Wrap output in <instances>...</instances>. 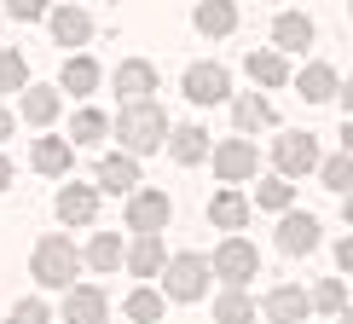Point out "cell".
Masks as SVG:
<instances>
[{
	"instance_id": "1",
	"label": "cell",
	"mask_w": 353,
	"mask_h": 324,
	"mask_svg": "<svg viewBox=\"0 0 353 324\" xmlns=\"http://www.w3.org/2000/svg\"><path fill=\"white\" fill-rule=\"evenodd\" d=\"M116 134H122V151L128 156H145L157 151V145L168 139V116L145 99V105H122V116H116Z\"/></svg>"
},
{
	"instance_id": "2",
	"label": "cell",
	"mask_w": 353,
	"mask_h": 324,
	"mask_svg": "<svg viewBox=\"0 0 353 324\" xmlns=\"http://www.w3.org/2000/svg\"><path fill=\"white\" fill-rule=\"evenodd\" d=\"M76 272H81V255H76V243L70 238H41L35 243V278L47 290H76Z\"/></svg>"
},
{
	"instance_id": "3",
	"label": "cell",
	"mask_w": 353,
	"mask_h": 324,
	"mask_svg": "<svg viewBox=\"0 0 353 324\" xmlns=\"http://www.w3.org/2000/svg\"><path fill=\"white\" fill-rule=\"evenodd\" d=\"M209 290V261L203 255H174L163 267V301H197Z\"/></svg>"
},
{
	"instance_id": "4",
	"label": "cell",
	"mask_w": 353,
	"mask_h": 324,
	"mask_svg": "<svg viewBox=\"0 0 353 324\" xmlns=\"http://www.w3.org/2000/svg\"><path fill=\"white\" fill-rule=\"evenodd\" d=\"M209 272H214V278H226V290H243L249 278L261 272V255H255V243H249V238H226V243L214 249Z\"/></svg>"
},
{
	"instance_id": "5",
	"label": "cell",
	"mask_w": 353,
	"mask_h": 324,
	"mask_svg": "<svg viewBox=\"0 0 353 324\" xmlns=\"http://www.w3.org/2000/svg\"><path fill=\"white\" fill-rule=\"evenodd\" d=\"M272 162H278V174H313L319 168V139L313 134H278L272 139Z\"/></svg>"
},
{
	"instance_id": "6",
	"label": "cell",
	"mask_w": 353,
	"mask_h": 324,
	"mask_svg": "<svg viewBox=\"0 0 353 324\" xmlns=\"http://www.w3.org/2000/svg\"><path fill=\"white\" fill-rule=\"evenodd\" d=\"M174 220V203H168V191H134V197H128V226L139 232H163Z\"/></svg>"
},
{
	"instance_id": "7",
	"label": "cell",
	"mask_w": 353,
	"mask_h": 324,
	"mask_svg": "<svg viewBox=\"0 0 353 324\" xmlns=\"http://www.w3.org/2000/svg\"><path fill=\"white\" fill-rule=\"evenodd\" d=\"M185 99L191 105H220V99H232V76L220 64H191L185 70Z\"/></svg>"
},
{
	"instance_id": "8",
	"label": "cell",
	"mask_w": 353,
	"mask_h": 324,
	"mask_svg": "<svg viewBox=\"0 0 353 324\" xmlns=\"http://www.w3.org/2000/svg\"><path fill=\"white\" fill-rule=\"evenodd\" d=\"M267 318L272 324H307V313H313V301H307V290L301 284H278V290H267Z\"/></svg>"
},
{
	"instance_id": "9",
	"label": "cell",
	"mask_w": 353,
	"mask_h": 324,
	"mask_svg": "<svg viewBox=\"0 0 353 324\" xmlns=\"http://www.w3.org/2000/svg\"><path fill=\"white\" fill-rule=\"evenodd\" d=\"M255 168H261V156H255V145H249V139H226V145H214V174H220V180L238 185V180H249Z\"/></svg>"
},
{
	"instance_id": "10",
	"label": "cell",
	"mask_w": 353,
	"mask_h": 324,
	"mask_svg": "<svg viewBox=\"0 0 353 324\" xmlns=\"http://www.w3.org/2000/svg\"><path fill=\"white\" fill-rule=\"evenodd\" d=\"M116 93H122L128 105H145V99L157 93V64H145V58H128V64H116Z\"/></svg>"
},
{
	"instance_id": "11",
	"label": "cell",
	"mask_w": 353,
	"mask_h": 324,
	"mask_svg": "<svg viewBox=\"0 0 353 324\" xmlns=\"http://www.w3.org/2000/svg\"><path fill=\"white\" fill-rule=\"evenodd\" d=\"M99 191H116V197H134L139 191V156H128V151H116L99 162Z\"/></svg>"
},
{
	"instance_id": "12",
	"label": "cell",
	"mask_w": 353,
	"mask_h": 324,
	"mask_svg": "<svg viewBox=\"0 0 353 324\" xmlns=\"http://www.w3.org/2000/svg\"><path fill=\"white\" fill-rule=\"evenodd\" d=\"M110 313V301H105V290H93V284H76L64 296V324H105Z\"/></svg>"
},
{
	"instance_id": "13",
	"label": "cell",
	"mask_w": 353,
	"mask_h": 324,
	"mask_svg": "<svg viewBox=\"0 0 353 324\" xmlns=\"http://www.w3.org/2000/svg\"><path fill=\"white\" fill-rule=\"evenodd\" d=\"M278 249L284 255H313L319 249V220L313 214H284L278 220Z\"/></svg>"
},
{
	"instance_id": "14",
	"label": "cell",
	"mask_w": 353,
	"mask_h": 324,
	"mask_svg": "<svg viewBox=\"0 0 353 324\" xmlns=\"http://www.w3.org/2000/svg\"><path fill=\"white\" fill-rule=\"evenodd\" d=\"M99 214V185H64L58 191V220L64 226H87Z\"/></svg>"
},
{
	"instance_id": "15",
	"label": "cell",
	"mask_w": 353,
	"mask_h": 324,
	"mask_svg": "<svg viewBox=\"0 0 353 324\" xmlns=\"http://www.w3.org/2000/svg\"><path fill=\"white\" fill-rule=\"evenodd\" d=\"M128 272L134 278H163V267H168V255H163V238L157 232H145V238H134V249H128Z\"/></svg>"
},
{
	"instance_id": "16",
	"label": "cell",
	"mask_w": 353,
	"mask_h": 324,
	"mask_svg": "<svg viewBox=\"0 0 353 324\" xmlns=\"http://www.w3.org/2000/svg\"><path fill=\"white\" fill-rule=\"evenodd\" d=\"M272 41H278V52H307L313 47V18L307 12H284L272 23Z\"/></svg>"
},
{
	"instance_id": "17",
	"label": "cell",
	"mask_w": 353,
	"mask_h": 324,
	"mask_svg": "<svg viewBox=\"0 0 353 324\" xmlns=\"http://www.w3.org/2000/svg\"><path fill=\"white\" fill-rule=\"evenodd\" d=\"M52 35H58V47H81V41L93 35V18H87L81 6H58L52 12Z\"/></svg>"
},
{
	"instance_id": "18",
	"label": "cell",
	"mask_w": 353,
	"mask_h": 324,
	"mask_svg": "<svg viewBox=\"0 0 353 324\" xmlns=\"http://www.w3.org/2000/svg\"><path fill=\"white\" fill-rule=\"evenodd\" d=\"M168 151H174V162H185V168H191V162L209 156V134H203L197 122H185V128H174V134H168Z\"/></svg>"
},
{
	"instance_id": "19",
	"label": "cell",
	"mask_w": 353,
	"mask_h": 324,
	"mask_svg": "<svg viewBox=\"0 0 353 324\" xmlns=\"http://www.w3.org/2000/svg\"><path fill=\"white\" fill-rule=\"evenodd\" d=\"M209 220L220 232H243V220H249V203L238 197V191H214V203H209Z\"/></svg>"
},
{
	"instance_id": "20",
	"label": "cell",
	"mask_w": 353,
	"mask_h": 324,
	"mask_svg": "<svg viewBox=\"0 0 353 324\" xmlns=\"http://www.w3.org/2000/svg\"><path fill=\"white\" fill-rule=\"evenodd\" d=\"M29 162H35L41 174H64L70 162H76V145H70V139H35V151H29Z\"/></svg>"
},
{
	"instance_id": "21",
	"label": "cell",
	"mask_w": 353,
	"mask_h": 324,
	"mask_svg": "<svg viewBox=\"0 0 353 324\" xmlns=\"http://www.w3.org/2000/svg\"><path fill=\"white\" fill-rule=\"evenodd\" d=\"M296 87H301L307 105H325V99H336V70L330 64H307L301 76H296Z\"/></svg>"
},
{
	"instance_id": "22",
	"label": "cell",
	"mask_w": 353,
	"mask_h": 324,
	"mask_svg": "<svg viewBox=\"0 0 353 324\" xmlns=\"http://www.w3.org/2000/svg\"><path fill=\"white\" fill-rule=\"evenodd\" d=\"M197 29L203 35H232V29H238V6H232V0H203L197 6Z\"/></svg>"
},
{
	"instance_id": "23",
	"label": "cell",
	"mask_w": 353,
	"mask_h": 324,
	"mask_svg": "<svg viewBox=\"0 0 353 324\" xmlns=\"http://www.w3.org/2000/svg\"><path fill=\"white\" fill-rule=\"evenodd\" d=\"M232 116H238L243 134H255V128H272V105H267L261 93H238V99H232Z\"/></svg>"
},
{
	"instance_id": "24",
	"label": "cell",
	"mask_w": 353,
	"mask_h": 324,
	"mask_svg": "<svg viewBox=\"0 0 353 324\" xmlns=\"http://www.w3.org/2000/svg\"><path fill=\"white\" fill-rule=\"evenodd\" d=\"M214 324H255V301L243 290H220L214 296Z\"/></svg>"
},
{
	"instance_id": "25",
	"label": "cell",
	"mask_w": 353,
	"mask_h": 324,
	"mask_svg": "<svg viewBox=\"0 0 353 324\" xmlns=\"http://www.w3.org/2000/svg\"><path fill=\"white\" fill-rule=\"evenodd\" d=\"M249 76H255V87H278V81L290 76V70H284V52H278V47L249 52Z\"/></svg>"
},
{
	"instance_id": "26",
	"label": "cell",
	"mask_w": 353,
	"mask_h": 324,
	"mask_svg": "<svg viewBox=\"0 0 353 324\" xmlns=\"http://www.w3.org/2000/svg\"><path fill=\"white\" fill-rule=\"evenodd\" d=\"M87 267H99V272H116V267H122V238H116V232H99V238L93 243H87Z\"/></svg>"
},
{
	"instance_id": "27",
	"label": "cell",
	"mask_w": 353,
	"mask_h": 324,
	"mask_svg": "<svg viewBox=\"0 0 353 324\" xmlns=\"http://www.w3.org/2000/svg\"><path fill=\"white\" fill-rule=\"evenodd\" d=\"M58 81H64V93H93V87H99V64H93V58H64V76H58Z\"/></svg>"
},
{
	"instance_id": "28",
	"label": "cell",
	"mask_w": 353,
	"mask_h": 324,
	"mask_svg": "<svg viewBox=\"0 0 353 324\" xmlns=\"http://www.w3.org/2000/svg\"><path fill=\"white\" fill-rule=\"evenodd\" d=\"M52 116H58V93H52V87H29V93H23V122L29 128H47Z\"/></svg>"
},
{
	"instance_id": "29",
	"label": "cell",
	"mask_w": 353,
	"mask_h": 324,
	"mask_svg": "<svg viewBox=\"0 0 353 324\" xmlns=\"http://www.w3.org/2000/svg\"><path fill=\"white\" fill-rule=\"evenodd\" d=\"M163 313H168V301L157 296V290H134V296H128V318L134 324H157Z\"/></svg>"
},
{
	"instance_id": "30",
	"label": "cell",
	"mask_w": 353,
	"mask_h": 324,
	"mask_svg": "<svg viewBox=\"0 0 353 324\" xmlns=\"http://www.w3.org/2000/svg\"><path fill=\"white\" fill-rule=\"evenodd\" d=\"M23 81H29V64H23V52L0 47V93H23Z\"/></svg>"
},
{
	"instance_id": "31",
	"label": "cell",
	"mask_w": 353,
	"mask_h": 324,
	"mask_svg": "<svg viewBox=\"0 0 353 324\" xmlns=\"http://www.w3.org/2000/svg\"><path fill=\"white\" fill-rule=\"evenodd\" d=\"M255 203H261V209H278V214H284L290 203H296V185H290L284 174H278V180H261V191H255Z\"/></svg>"
},
{
	"instance_id": "32",
	"label": "cell",
	"mask_w": 353,
	"mask_h": 324,
	"mask_svg": "<svg viewBox=\"0 0 353 324\" xmlns=\"http://www.w3.org/2000/svg\"><path fill=\"white\" fill-rule=\"evenodd\" d=\"M105 134H110V122L99 110H76V122H70V139H76V145H93V139H105Z\"/></svg>"
},
{
	"instance_id": "33",
	"label": "cell",
	"mask_w": 353,
	"mask_h": 324,
	"mask_svg": "<svg viewBox=\"0 0 353 324\" xmlns=\"http://www.w3.org/2000/svg\"><path fill=\"white\" fill-rule=\"evenodd\" d=\"M319 174H325V185H330V191H342V197L353 191V156H347V151H342V156H330V162H319Z\"/></svg>"
},
{
	"instance_id": "34",
	"label": "cell",
	"mask_w": 353,
	"mask_h": 324,
	"mask_svg": "<svg viewBox=\"0 0 353 324\" xmlns=\"http://www.w3.org/2000/svg\"><path fill=\"white\" fill-rule=\"evenodd\" d=\"M307 301H313L319 313H342V307H347V290L336 284V278H325V284H319V290H313V296H307Z\"/></svg>"
},
{
	"instance_id": "35",
	"label": "cell",
	"mask_w": 353,
	"mask_h": 324,
	"mask_svg": "<svg viewBox=\"0 0 353 324\" xmlns=\"http://www.w3.org/2000/svg\"><path fill=\"white\" fill-rule=\"evenodd\" d=\"M52 313H47V301H18L12 307V324H47Z\"/></svg>"
},
{
	"instance_id": "36",
	"label": "cell",
	"mask_w": 353,
	"mask_h": 324,
	"mask_svg": "<svg viewBox=\"0 0 353 324\" xmlns=\"http://www.w3.org/2000/svg\"><path fill=\"white\" fill-rule=\"evenodd\" d=\"M6 12L23 18V23H35V18H47V0H6Z\"/></svg>"
},
{
	"instance_id": "37",
	"label": "cell",
	"mask_w": 353,
	"mask_h": 324,
	"mask_svg": "<svg viewBox=\"0 0 353 324\" xmlns=\"http://www.w3.org/2000/svg\"><path fill=\"white\" fill-rule=\"evenodd\" d=\"M336 267H342V272H353V238H342V243H336Z\"/></svg>"
},
{
	"instance_id": "38",
	"label": "cell",
	"mask_w": 353,
	"mask_h": 324,
	"mask_svg": "<svg viewBox=\"0 0 353 324\" xmlns=\"http://www.w3.org/2000/svg\"><path fill=\"white\" fill-rule=\"evenodd\" d=\"M336 99H342V110H347V122H353V81H347V87H336Z\"/></svg>"
},
{
	"instance_id": "39",
	"label": "cell",
	"mask_w": 353,
	"mask_h": 324,
	"mask_svg": "<svg viewBox=\"0 0 353 324\" xmlns=\"http://www.w3.org/2000/svg\"><path fill=\"white\" fill-rule=\"evenodd\" d=\"M6 185H12V162L0 156V191H6Z\"/></svg>"
},
{
	"instance_id": "40",
	"label": "cell",
	"mask_w": 353,
	"mask_h": 324,
	"mask_svg": "<svg viewBox=\"0 0 353 324\" xmlns=\"http://www.w3.org/2000/svg\"><path fill=\"white\" fill-rule=\"evenodd\" d=\"M342 214H347V226H353V191H347V197H342Z\"/></svg>"
},
{
	"instance_id": "41",
	"label": "cell",
	"mask_w": 353,
	"mask_h": 324,
	"mask_svg": "<svg viewBox=\"0 0 353 324\" xmlns=\"http://www.w3.org/2000/svg\"><path fill=\"white\" fill-rule=\"evenodd\" d=\"M6 134H12V116H6V110H0V139H6Z\"/></svg>"
},
{
	"instance_id": "42",
	"label": "cell",
	"mask_w": 353,
	"mask_h": 324,
	"mask_svg": "<svg viewBox=\"0 0 353 324\" xmlns=\"http://www.w3.org/2000/svg\"><path fill=\"white\" fill-rule=\"evenodd\" d=\"M336 318H342V324H353V307H342V313H336Z\"/></svg>"
},
{
	"instance_id": "43",
	"label": "cell",
	"mask_w": 353,
	"mask_h": 324,
	"mask_svg": "<svg viewBox=\"0 0 353 324\" xmlns=\"http://www.w3.org/2000/svg\"><path fill=\"white\" fill-rule=\"evenodd\" d=\"M342 139H347V156H353V122H347V134H342Z\"/></svg>"
}]
</instances>
